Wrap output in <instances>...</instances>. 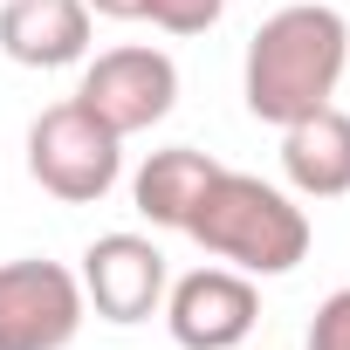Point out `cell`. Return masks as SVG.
<instances>
[{
  "label": "cell",
  "instance_id": "cell-9",
  "mask_svg": "<svg viewBox=\"0 0 350 350\" xmlns=\"http://www.w3.org/2000/svg\"><path fill=\"white\" fill-rule=\"evenodd\" d=\"M282 172H288V186L309 193V200H336L350 193V117L336 103L282 124Z\"/></svg>",
  "mask_w": 350,
  "mask_h": 350
},
{
  "label": "cell",
  "instance_id": "cell-6",
  "mask_svg": "<svg viewBox=\"0 0 350 350\" xmlns=\"http://www.w3.org/2000/svg\"><path fill=\"white\" fill-rule=\"evenodd\" d=\"M261 316L254 275L241 268H193L186 282L165 288V323L179 350H241Z\"/></svg>",
  "mask_w": 350,
  "mask_h": 350
},
{
  "label": "cell",
  "instance_id": "cell-1",
  "mask_svg": "<svg viewBox=\"0 0 350 350\" xmlns=\"http://www.w3.org/2000/svg\"><path fill=\"white\" fill-rule=\"evenodd\" d=\"M343 69H350V21L323 0H295V8H275L254 28L241 90H247V110L282 131V124L323 110L336 96Z\"/></svg>",
  "mask_w": 350,
  "mask_h": 350
},
{
  "label": "cell",
  "instance_id": "cell-11",
  "mask_svg": "<svg viewBox=\"0 0 350 350\" xmlns=\"http://www.w3.org/2000/svg\"><path fill=\"white\" fill-rule=\"evenodd\" d=\"M227 14V0H144V21L165 35H206Z\"/></svg>",
  "mask_w": 350,
  "mask_h": 350
},
{
  "label": "cell",
  "instance_id": "cell-13",
  "mask_svg": "<svg viewBox=\"0 0 350 350\" xmlns=\"http://www.w3.org/2000/svg\"><path fill=\"white\" fill-rule=\"evenodd\" d=\"M83 8L103 21H144V0H83Z\"/></svg>",
  "mask_w": 350,
  "mask_h": 350
},
{
  "label": "cell",
  "instance_id": "cell-8",
  "mask_svg": "<svg viewBox=\"0 0 350 350\" xmlns=\"http://www.w3.org/2000/svg\"><path fill=\"white\" fill-rule=\"evenodd\" d=\"M0 55L21 69H69L90 55L83 0H8L0 8Z\"/></svg>",
  "mask_w": 350,
  "mask_h": 350
},
{
  "label": "cell",
  "instance_id": "cell-2",
  "mask_svg": "<svg viewBox=\"0 0 350 350\" xmlns=\"http://www.w3.org/2000/svg\"><path fill=\"white\" fill-rule=\"evenodd\" d=\"M186 234L213 261H227V268H241L254 282L261 275H295L309 261V213L282 186L254 179V172H227V165L213 172V186L200 193Z\"/></svg>",
  "mask_w": 350,
  "mask_h": 350
},
{
  "label": "cell",
  "instance_id": "cell-10",
  "mask_svg": "<svg viewBox=\"0 0 350 350\" xmlns=\"http://www.w3.org/2000/svg\"><path fill=\"white\" fill-rule=\"evenodd\" d=\"M213 158L206 151H193V144H172V151H151L144 158V172H137V186H131V200H137V213L151 220V227H179L186 234V220H193V206H200V193L213 186Z\"/></svg>",
  "mask_w": 350,
  "mask_h": 350
},
{
  "label": "cell",
  "instance_id": "cell-5",
  "mask_svg": "<svg viewBox=\"0 0 350 350\" xmlns=\"http://www.w3.org/2000/svg\"><path fill=\"white\" fill-rule=\"evenodd\" d=\"M83 309V282L62 261H0V350H69Z\"/></svg>",
  "mask_w": 350,
  "mask_h": 350
},
{
  "label": "cell",
  "instance_id": "cell-3",
  "mask_svg": "<svg viewBox=\"0 0 350 350\" xmlns=\"http://www.w3.org/2000/svg\"><path fill=\"white\" fill-rule=\"evenodd\" d=\"M28 179L42 193H55L62 206H96L124 179V137L110 124H96L76 96L49 103L28 124Z\"/></svg>",
  "mask_w": 350,
  "mask_h": 350
},
{
  "label": "cell",
  "instance_id": "cell-4",
  "mask_svg": "<svg viewBox=\"0 0 350 350\" xmlns=\"http://www.w3.org/2000/svg\"><path fill=\"white\" fill-rule=\"evenodd\" d=\"M76 103H83L96 124H110L117 137L151 131V124L172 117V103H179V62H172L165 49H144V42L103 49V55L83 69Z\"/></svg>",
  "mask_w": 350,
  "mask_h": 350
},
{
  "label": "cell",
  "instance_id": "cell-12",
  "mask_svg": "<svg viewBox=\"0 0 350 350\" xmlns=\"http://www.w3.org/2000/svg\"><path fill=\"white\" fill-rule=\"evenodd\" d=\"M309 350H350V288L323 295V309L309 323Z\"/></svg>",
  "mask_w": 350,
  "mask_h": 350
},
{
  "label": "cell",
  "instance_id": "cell-7",
  "mask_svg": "<svg viewBox=\"0 0 350 350\" xmlns=\"http://www.w3.org/2000/svg\"><path fill=\"white\" fill-rule=\"evenodd\" d=\"M83 302H96L103 323H144L165 302V254L144 234H96L83 247Z\"/></svg>",
  "mask_w": 350,
  "mask_h": 350
}]
</instances>
